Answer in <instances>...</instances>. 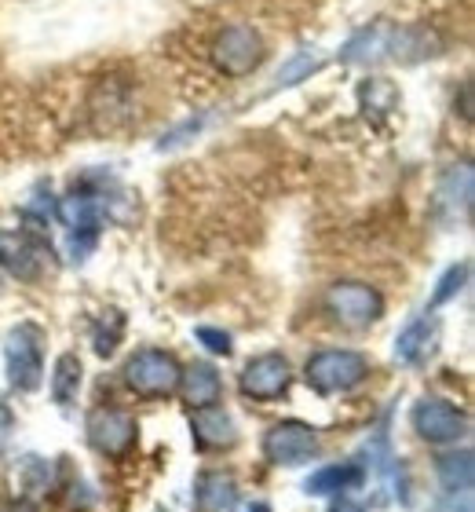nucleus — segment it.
<instances>
[{"label": "nucleus", "mask_w": 475, "mask_h": 512, "mask_svg": "<svg viewBox=\"0 0 475 512\" xmlns=\"http://www.w3.org/2000/svg\"><path fill=\"white\" fill-rule=\"evenodd\" d=\"M176 392L183 395V403H187L190 410H201V406L220 403L223 381H220V374H216V366L190 363L187 370L180 374V388H176Z\"/></svg>", "instance_id": "nucleus-19"}, {"label": "nucleus", "mask_w": 475, "mask_h": 512, "mask_svg": "<svg viewBox=\"0 0 475 512\" xmlns=\"http://www.w3.org/2000/svg\"><path fill=\"white\" fill-rule=\"evenodd\" d=\"M125 194L110 176H85L81 183H74V191L63 194L59 205H55V216L59 224L70 231V242H66V253L74 264H85L92 249L99 246V231H103V220L114 216V205L121 202Z\"/></svg>", "instance_id": "nucleus-1"}, {"label": "nucleus", "mask_w": 475, "mask_h": 512, "mask_svg": "<svg viewBox=\"0 0 475 512\" xmlns=\"http://www.w3.org/2000/svg\"><path fill=\"white\" fill-rule=\"evenodd\" d=\"M410 421H413V432L424 443H432V447H450V443L468 436L465 410H457L454 403H446L439 395H428V399H421V403L413 406Z\"/></svg>", "instance_id": "nucleus-9"}, {"label": "nucleus", "mask_w": 475, "mask_h": 512, "mask_svg": "<svg viewBox=\"0 0 475 512\" xmlns=\"http://www.w3.org/2000/svg\"><path fill=\"white\" fill-rule=\"evenodd\" d=\"M194 337H198V341L205 344V348H209L212 355H223V359H227V355L234 352L231 333L216 330V326H198V330H194Z\"/></svg>", "instance_id": "nucleus-27"}, {"label": "nucleus", "mask_w": 475, "mask_h": 512, "mask_svg": "<svg viewBox=\"0 0 475 512\" xmlns=\"http://www.w3.org/2000/svg\"><path fill=\"white\" fill-rule=\"evenodd\" d=\"M44 330L37 322H19L4 337V366H8V384L15 392H37L44 381Z\"/></svg>", "instance_id": "nucleus-3"}, {"label": "nucleus", "mask_w": 475, "mask_h": 512, "mask_svg": "<svg viewBox=\"0 0 475 512\" xmlns=\"http://www.w3.org/2000/svg\"><path fill=\"white\" fill-rule=\"evenodd\" d=\"M293 384V370H289V359L282 352H264L249 359L238 377V388H242L245 399H256V403H271V399H282Z\"/></svg>", "instance_id": "nucleus-12"}, {"label": "nucleus", "mask_w": 475, "mask_h": 512, "mask_svg": "<svg viewBox=\"0 0 475 512\" xmlns=\"http://www.w3.org/2000/svg\"><path fill=\"white\" fill-rule=\"evenodd\" d=\"M468 260H461V264H454V267H446V275L439 278V286H435V293H432V308H439V304H446V300H454L461 289H465V282H468Z\"/></svg>", "instance_id": "nucleus-25"}, {"label": "nucleus", "mask_w": 475, "mask_h": 512, "mask_svg": "<svg viewBox=\"0 0 475 512\" xmlns=\"http://www.w3.org/2000/svg\"><path fill=\"white\" fill-rule=\"evenodd\" d=\"M190 432L201 450H231L238 443V428H234L231 414L216 403L190 410Z\"/></svg>", "instance_id": "nucleus-14"}, {"label": "nucleus", "mask_w": 475, "mask_h": 512, "mask_svg": "<svg viewBox=\"0 0 475 512\" xmlns=\"http://www.w3.org/2000/svg\"><path fill=\"white\" fill-rule=\"evenodd\" d=\"M435 55H443V37L432 26H399V22H391L388 63L417 66L424 59H435Z\"/></svg>", "instance_id": "nucleus-13"}, {"label": "nucleus", "mask_w": 475, "mask_h": 512, "mask_svg": "<svg viewBox=\"0 0 475 512\" xmlns=\"http://www.w3.org/2000/svg\"><path fill=\"white\" fill-rule=\"evenodd\" d=\"M125 337V315L121 311H103V319L95 322L92 330V348L99 359H110L117 352V344Z\"/></svg>", "instance_id": "nucleus-23"}, {"label": "nucleus", "mask_w": 475, "mask_h": 512, "mask_svg": "<svg viewBox=\"0 0 475 512\" xmlns=\"http://www.w3.org/2000/svg\"><path fill=\"white\" fill-rule=\"evenodd\" d=\"M388 33H391L388 19H377V22H370V26H362V30L340 48V63H348V66L388 63Z\"/></svg>", "instance_id": "nucleus-15"}, {"label": "nucleus", "mask_w": 475, "mask_h": 512, "mask_svg": "<svg viewBox=\"0 0 475 512\" xmlns=\"http://www.w3.org/2000/svg\"><path fill=\"white\" fill-rule=\"evenodd\" d=\"M329 512H366V509H362L359 502H351V498H340V502L333 505V509H329Z\"/></svg>", "instance_id": "nucleus-31"}, {"label": "nucleus", "mask_w": 475, "mask_h": 512, "mask_svg": "<svg viewBox=\"0 0 475 512\" xmlns=\"http://www.w3.org/2000/svg\"><path fill=\"white\" fill-rule=\"evenodd\" d=\"M435 476H439L446 494L472 491V476H475L472 450H450V454H443V458L435 461Z\"/></svg>", "instance_id": "nucleus-21"}, {"label": "nucleus", "mask_w": 475, "mask_h": 512, "mask_svg": "<svg viewBox=\"0 0 475 512\" xmlns=\"http://www.w3.org/2000/svg\"><path fill=\"white\" fill-rule=\"evenodd\" d=\"M439 348V322L432 315H421L413 319L406 330L395 337V359L406 366H424Z\"/></svg>", "instance_id": "nucleus-16"}, {"label": "nucleus", "mask_w": 475, "mask_h": 512, "mask_svg": "<svg viewBox=\"0 0 475 512\" xmlns=\"http://www.w3.org/2000/svg\"><path fill=\"white\" fill-rule=\"evenodd\" d=\"M194 509L198 512H238V483L231 472L209 469L194 483Z\"/></svg>", "instance_id": "nucleus-17"}, {"label": "nucleus", "mask_w": 475, "mask_h": 512, "mask_svg": "<svg viewBox=\"0 0 475 512\" xmlns=\"http://www.w3.org/2000/svg\"><path fill=\"white\" fill-rule=\"evenodd\" d=\"M326 311L329 319L340 322L344 330H366L384 315V297L366 282H337L326 293Z\"/></svg>", "instance_id": "nucleus-7"}, {"label": "nucleus", "mask_w": 475, "mask_h": 512, "mask_svg": "<svg viewBox=\"0 0 475 512\" xmlns=\"http://www.w3.org/2000/svg\"><path fill=\"white\" fill-rule=\"evenodd\" d=\"M370 377V359L351 348H326L315 352L304 366V381L318 395H344L355 392L362 381Z\"/></svg>", "instance_id": "nucleus-2"}, {"label": "nucleus", "mask_w": 475, "mask_h": 512, "mask_svg": "<svg viewBox=\"0 0 475 512\" xmlns=\"http://www.w3.org/2000/svg\"><path fill=\"white\" fill-rule=\"evenodd\" d=\"M22 487L30 494H44L52 487V465L41 458H26V465H22Z\"/></svg>", "instance_id": "nucleus-26"}, {"label": "nucleus", "mask_w": 475, "mask_h": 512, "mask_svg": "<svg viewBox=\"0 0 475 512\" xmlns=\"http://www.w3.org/2000/svg\"><path fill=\"white\" fill-rule=\"evenodd\" d=\"M267 59L264 37L245 26V22H234V26H223L212 41V63L223 77H249L253 70H260Z\"/></svg>", "instance_id": "nucleus-5"}, {"label": "nucleus", "mask_w": 475, "mask_h": 512, "mask_svg": "<svg viewBox=\"0 0 475 512\" xmlns=\"http://www.w3.org/2000/svg\"><path fill=\"white\" fill-rule=\"evenodd\" d=\"M359 107L373 125H380L388 114L399 110V88L391 85L388 77H366L359 85Z\"/></svg>", "instance_id": "nucleus-20"}, {"label": "nucleus", "mask_w": 475, "mask_h": 512, "mask_svg": "<svg viewBox=\"0 0 475 512\" xmlns=\"http://www.w3.org/2000/svg\"><path fill=\"white\" fill-rule=\"evenodd\" d=\"M158 512H165V509H158Z\"/></svg>", "instance_id": "nucleus-34"}, {"label": "nucleus", "mask_w": 475, "mask_h": 512, "mask_svg": "<svg viewBox=\"0 0 475 512\" xmlns=\"http://www.w3.org/2000/svg\"><path fill=\"white\" fill-rule=\"evenodd\" d=\"M245 512H271V505H264V502H256V505H249Z\"/></svg>", "instance_id": "nucleus-33"}, {"label": "nucleus", "mask_w": 475, "mask_h": 512, "mask_svg": "<svg viewBox=\"0 0 475 512\" xmlns=\"http://www.w3.org/2000/svg\"><path fill=\"white\" fill-rule=\"evenodd\" d=\"M315 70H322V55L311 48V52H296L289 63L278 70V77H275V92L278 88H289V85H300L304 77H311Z\"/></svg>", "instance_id": "nucleus-24"}, {"label": "nucleus", "mask_w": 475, "mask_h": 512, "mask_svg": "<svg viewBox=\"0 0 475 512\" xmlns=\"http://www.w3.org/2000/svg\"><path fill=\"white\" fill-rule=\"evenodd\" d=\"M362 483H366V465L362 461H340V465H322L318 472H311L304 491L315 494V498H329V494L355 491Z\"/></svg>", "instance_id": "nucleus-18"}, {"label": "nucleus", "mask_w": 475, "mask_h": 512, "mask_svg": "<svg viewBox=\"0 0 475 512\" xmlns=\"http://www.w3.org/2000/svg\"><path fill=\"white\" fill-rule=\"evenodd\" d=\"M52 256V246L44 242L41 227L30 231H4L0 227V267L19 282H37L44 275V260Z\"/></svg>", "instance_id": "nucleus-8"}, {"label": "nucleus", "mask_w": 475, "mask_h": 512, "mask_svg": "<svg viewBox=\"0 0 475 512\" xmlns=\"http://www.w3.org/2000/svg\"><path fill=\"white\" fill-rule=\"evenodd\" d=\"M81 381H85L81 359L74 352H63L55 359V370H52V399L59 406H74L77 392H81Z\"/></svg>", "instance_id": "nucleus-22"}, {"label": "nucleus", "mask_w": 475, "mask_h": 512, "mask_svg": "<svg viewBox=\"0 0 475 512\" xmlns=\"http://www.w3.org/2000/svg\"><path fill=\"white\" fill-rule=\"evenodd\" d=\"M183 366L176 355L161 352V348H143L125 363V384L128 392L143 395V399H169L180 388Z\"/></svg>", "instance_id": "nucleus-6"}, {"label": "nucleus", "mask_w": 475, "mask_h": 512, "mask_svg": "<svg viewBox=\"0 0 475 512\" xmlns=\"http://www.w3.org/2000/svg\"><path fill=\"white\" fill-rule=\"evenodd\" d=\"M85 432H88L92 450H99L103 458H125L128 450L136 447L139 425L128 410H117V406H95L92 414H88Z\"/></svg>", "instance_id": "nucleus-11"}, {"label": "nucleus", "mask_w": 475, "mask_h": 512, "mask_svg": "<svg viewBox=\"0 0 475 512\" xmlns=\"http://www.w3.org/2000/svg\"><path fill=\"white\" fill-rule=\"evenodd\" d=\"M461 118L472 121V81L461 85Z\"/></svg>", "instance_id": "nucleus-30"}, {"label": "nucleus", "mask_w": 475, "mask_h": 512, "mask_svg": "<svg viewBox=\"0 0 475 512\" xmlns=\"http://www.w3.org/2000/svg\"><path fill=\"white\" fill-rule=\"evenodd\" d=\"M475 205V169L472 161H454L450 169L439 176L432 194V216L439 227L454 231V227H468Z\"/></svg>", "instance_id": "nucleus-4"}, {"label": "nucleus", "mask_w": 475, "mask_h": 512, "mask_svg": "<svg viewBox=\"0 0 475 512\" xmlns=\"http://www.w3.org/2000/svg\"><path fill=\"white\" fill-rule=\"evenodd\" d=\"M264 458L278 469H296L318 458V432L304 421H278L267 428Z\"/></svg>", "instance_id": "nucleus-10"}, {"label": "nucleus", "mask_w": 475, "mask_h": 512, "mask_svg": "<svg viewBox=\"0 0 475 512\" xmlns=\"http://www.w3.org/2000/svg\"><path fill=\"white\" fill-rule=\"evenodd\" d=\"M0 512H37L30 502H8V505H0Z\"/></svg>", "instance_id": "nucleus-32"}, {"label": "nucleus", "mask_w": 475, "mask_h": 512, "mask_svg": "<svg viewBox=\"0 0 475 512\" xmlns=\"http://www.w3.org/2000/svg\"><path fill=\"white\" fill-rule=\"evenodd\" d=\"M435 512H472V491H465V494H446L443 502L435 505Z\"/></svg>", "instance_id": "nucleus-29"}, {"label": "nucleus", "mask_w": 475, "mask_h": 512, "mask_svg": "<svg viewBox=\"0 0 475 512\" xmlns=\"http://www.w3.org/2000/svg\"><path fill=\"white\" fill-rule=\"evenodd\" d=\"M201 132V118H190V121H183L180 128H172L169 136L161 139L158 143V150H176V147H183L187 143V136H198Z\"/></svg>", "instance_id": "nucleus-28"}]
</instances>
